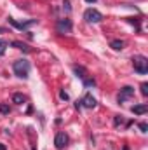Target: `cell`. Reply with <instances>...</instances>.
I'll return each mask as SVG.
<instances>
[{
	"instance_id": "ba28073f",
	"label": "cell",
	"mask_w": 148,
	"mask_h": 150,
	"mask_svg": "<svg viewBox=\"0 0 148 150\" xmlns=\"http://www.w3.org/2000/svg\"><path fill=\"white\" fill-rule=\"evenodd\" d=\"M80 103H82V107H85V108H94V107L98 105V101H96V98H94L92 94H85V96L80 100Z\"/></svg>"
},
{
	"instance_id": "7402d4cb",
	"label": "cell",
	"mask_w": 148,
	"mask_h": 150,
	"mask_svg": "<svg viewBox=\"0 0 148 150\" xmlns=\"http://www.w3.org/2000/svg\"><path fill=\"white\" fill-rule=\"evenodd\" d=\"M63 5H65L66 12H70V11H72V7H70V2H68V0H65V2H63Z\"/></svg>"
},
{
	"instance_id": "8992f818",
	"label": "cell",
	"mask_w": 148,
	"mask_h": 150,
	"mask_svg": "<svg viewBox=\"0 0 148 150\" xmlns=\"http://www.w3.org/2000/svg\"><path fill=\"white\" fill-rule=\"evenodd\" d=\"M54 145H56V149L58 150H63L66 145H68V134L66 133H58L56 134V138H54Z\"/></svg>"
},
{
	"instance_id": "277c9868",
	"label": "cell",
	"mask_w": 148,
	"mask_h": 150,
	"mask_svg": "<svg viewBox=\"0 0 148 150\" xmlns=\"http://www.w3.org/2000/svg\"><path fill=\"white\" fill-rule=\"evenodd\" d=\"M72 28H73V25H72V21L68 19V18H65V19H58V23H56V30H58V33H72Z\"/></svg>"
},
{
	"instance_id": "603a6c76",
	"label": "cell",
	"mask_w": 148,
	"mask_h": 150,
	"mask_svg": "<svg viewBox=\"0 0 148 150\" xmlns=\"http://www.w3.org/2000/svg\"><path fill=\"white\" fill-rule=\"evenodd\" d=\"M85 2H87V4H94L96 0H85Z\"/></svg>"
},
{
	"instance_id": "8fae6325",
	"label": "cell",
	"mask_w": 148,
	"mask_h": 150,
	"mask_svg": "<svg viewBox=\"0 0 148 150\" xmlns=\"http://www.w3.org/2000/svg\"><path fill=\"white\" fill-rule=\"evenodd\" d=\"M73 70H75V74H77V77H80L82 80H85V79H87V70H85L84 67H77V65H75Z\"/></svg>"
},
{
	"instance_id": "30bf717a",
	"label": "cell",
	"mask_w": 148,
	"mask_h": 150,
	"mask_svg": "<svg viewBox=\"0 0 148 150\" xmlns=\"http://www.w3.org/2000/svg\"><path fill=\"white\" fill-rule=\"evenodd\" d=\"M25 101H26V98H25L23 93H14V94H12V103H16V105H23Z\"/></svg>"
},
{
	"instance_id": "e0dca14e",
	"label": "cell",
	"mask_w": 148,
	"mask_h": 150,
	"mask_svg": "<svg viewBox=\"0 0 148 150\" xmlns=\"http://www.w3.org/2000/svg\"><path fill=\"white\" fill-rule=\"evenodd\" d=\"M141 94H143V96H148V84L147 82L141 84Z\"/></svg>"
},
{
	"instance_id": "7c38bea8",
	"label": "cell",
	"mask_w": 148,
	"mask_h": 150,
	"mask_svg": "<svg viewBox=\"0 0 148 150\" xmlns=\"http://www.w3.org/2000/svg\"><path fill=\"white\" fill-rule=\"evenodd\" d=\"M11 45L12 47H16V49H19V51H23V52H30V47L26 45V44H23V42H11Z\"/></svg>"
},
{
	"instance_id": "d4e9b609",
	"label": "cell",
	"mask_w": 148,
	"mask_h": 150,
	"mask_svg": "<svg viewBox=\"0 0 148 150\" xmlns=\"http://www.w3.org/2000/svg\"><path fill=\"white\" fill-rule=\"evenodd\" d=\"M0 150H7V149H5V147H4V145H2V143H0Z\"/></svg>"
},
{
	"instance_id": "4fadbf2b",
	"label": "cell",
	"mask_w": 148,
	"mask_h": 150,
	"mask_svg": "<svg viewBox=\"0 0 148 150\" xmlns=\"http://www.w3.org/2000/svg\"><path fill=\"white\" fill-rule=\"evenodd\" d=\"M110 47H111V49H115V51H122V49L125 47V44H124L122 40H111Z\"/></svg>"
},
{
	"instance_id": "7a4b0ae2",
	"label": "cell",
	"mask_w": 148,
	"mask_h": 150,
	"mask_svg": "<svg viewBox=\"0 0 148 150\" xmlns=\"http://www.w3.org/2000/svg\"><path fill=\"white\" fill-rule=\"evenodd\" d=\"M132 67L140 75H145L148 72V59L145 56H141V54H136L132 58Z\"/></svg>"
},
{
	"instance_id": "cb8c5ba5",
	"label": "cell",
	"mask_w": 148,
	"mask_h": 150,
	"mask_svg": "<svg viewBox=\"0 0 148 150\" xmlns=\"http://www.w3.org/2000/svg\"><path fill=\"white\" fill-rule=\"evenodd\" d=\"M0 33H5V28H2V26H0Z\"/></svg>"
},
{
	"instance_id": "2e32d148",
	"label": "cell",
	"mask_w": 148,
	"mask_h": 150,
	"mask_svg": "<svg viewBox=\"0 0 148 150\" xmlns=\"http://www.w3.org/2000/svg\"><path fill=\"white\" fill-rule=\"evenodd\" d=\"M124 122V119H122V115H115V119H113V124L115 126H120Z\"/></svg>"
},
{
	"instance_id": "5b68a950",
	"label": "cell",
	"mask_w": 148,
	"mask_h": 150,
	"mask_svg": "<svg viewBox=\"0 0 148 150\" xmlns=\"http://www.w3.org/2000/svg\"><path fill=\"white\" fill-rule=\"evenodd\" d=\"M132 96H134V87L125 86V87H122V89H120V93H118V96H117V101H118V103H124V101L131 100Z\"/></svg>"
},
{
	"instance_id": "3957f363",
	"label": "cell",
	"mask_w": 148,
	"mask_h": 150,
	"mask_svg": "<svg viewBox=\"0 0 148 150\" xmlns=\"http://www.w3.org/2000/svg\"><path fill=\"white\" fill-rule=\"evenodd\" d=\"M84 19L87 23H101L103 21V14L99 11H96V9H87L84 12Z\"/></svg>"
},
{
	"instance_id": "52a82bcc",
	"label": "cell",
	"mask_w": 148,
	"mask_h": 150,
	"mask_svg": "<svg viewBox=\"0 0 148 150\" xmlns=\"http://www.w3.org/2000/svg\"><path fill=\"white\" fill-rule=\"evenodd\" d=\"M7 21H9L12 26H16L18 30H26L28 26H32V25H35V23H37V19H30V21H25V23H18V21H16V19H12V18H9Z\"/></svg>"
},
{
	"instance_id": "d6986e66",
	"label": "cell",
	"mask_w": 148,
	"mask_h": 150,
	"mask_svg": "<svg viewBox=\"0 0 148 150\" xmlns=\"http://www.w3.org/2000/svg\"><path fill=\"white\" fill-rule=\"evenodd\" d=\"M140 129H141V133H147L148 131V124L147 122H140Z\"/></svg>"
},
{
	"instance_id": "9c48e42d",
	"label": "cell",
	"mask_w": 148,
	"mask_h": 150,
	"mask_svg": "<svg viewBox=\"0 0 148 150\" xmlns=\"http://www.w3.org/2000/svg\"><path fill=\"white\" fill-rule=\"evenodd\" d=\"M131 112L136 113V115H143V113L148 112V105L147 103H141V105H134L132 108H131Z\"/></svg>"
},
{
	"instance_id": "44dd1931",
	"label": "cell",
	"mask_w": 148,
	"mask_h": 150,
	"mask_svg": "<svg viewBox=\"0 0 148 150\" xmlns=\"http://www.w3.org/2000/svg\"><path fill=\"white\" fill-rule=\"evenodd\" d=\"M84 84H85L87 87H89V86H96V82H94V80H91V79H85V80H84Z\"/></svg>"
},
{
	"instance_id": "5bb4252c",
	"label": "cell",
	"mask_w": 148,
	"mask_h": 150,
	"mask_svg": "<svg viewBox=\"0 0 148 150\" xmlns=\"http://www.w3.org/2000/svg\"><path fill=\"white\" fill-rule=\"evenodd\" d=\"M9 112H11V107H9V105H5V103H2V105H0V113L7 115Z\"/></svg>"
},
{
	"instance_id": "9a60e30c",
	"label": "cell",
	"mask_w": 148,
	"mask_h": 150,
	"mask_svg": "<svg viewBox=\"0 0 148 150\" xmlns=\"http://www.w3.org/2000/svg\"><path fill=\"white\" fill-rule=\"evenodd\" d=\"M7 45H9V44H7L5 40H0V56H4V54H5V49H7Z\"/></svg>"
},
{
	"instance_id": "6da1fadb",
	"label": "cell",
	"mask_w": 148,
	"mask_h": 150,
	"mask_svg": "<svg viewBox=\"0 0 148 150\" xmlns=\"http://www.w3.org/2000/svg\"><path fill=\"white\" fill-rule=\"evenodd\" d=\"M12 70H14V74L18 75V77H21V79H28L30 70H32V65H30L28 59H18V61H14Z\"/></svg>"
},
{
	"instance_id": "ac0fdd59",
	"label": "cell",
	"mask_w": 148,
	"mask_h": 150,
	"mask_svg": "<svg viewBox=\"0 0 148 150\" xmlns=\"http://www.w3.org/2000/svg\"><path fill=\"white\" fill-rule=\"evenodd\" d=\"M59 98H61V100H65V101H68V100H70L68 93H65V91H59Z\"/></svg>"
},
{
	"instance_id": "ffe728a7",
	"label": "cell",
	"mask_w": 148,
	"mask_h": 150,
	"mask_svg": "<svg viewBox=\"0 0 148 150\" xmlns=\"http://www.w3.org/2000/svg\"><path fill=\"white\" fill-rule=\"evenodd\" d=\"M127 21H129V23H132V25H136V28L140 30V21H138V19H134V18H129Z\"/></svg>"
}]
</instances>
